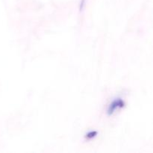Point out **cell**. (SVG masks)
Returning <instances> with one entry per match:
<instances>
[{
    "instance_id": "obj_1",
    "label": "cell",
    "mask_w": 153,
    "mask_h": 153,
    "mask_svg": "<svg viewBox=\"0 0 153 153\" xmlns=\"http://www.w3.org/2000/svg\"><path fill=\"white\" fill-rule=\"evenodd\" d=\"M125 105V102L121 98H117L112 101V102L109 105L108 108V114L109 116L113 115L117 111L123 108Z\"/></svg>"
},
{
    "instance_id": "obj_2",
    "label": "cell",
    "mask_w": 153,
    "mask_h": 153,
    "mask_svg": "<svg viewBox=\"0 0 153 153\" xmlns=\"http://www.w3.org/2000/svg\"><path fill=\"white\" fill-rule=\"evenodd\" d=\"M97 134H98V132H97V131H91L85 134V137H86V139H88V140H91V139L97 137Z\"/></svg>"
}]
</instances>
